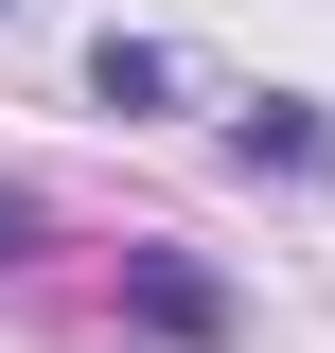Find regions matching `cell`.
I'll return each instance as SVG.
<instances>
[{"label":"cell","mask_w":335,"mask_h":353,"mask_svg":"<svg viewBox=\"0 0 335 353\" xmlns=\"http://www.w3.org/2000/svg\"><path fill=\"white\" fill-rule=\"evenodd\" d=\"M124 318H141V336H176V353H230V283L176 265V248H124Z\"/></svg>","instance_id":"obj_1"},{"label":"cell","mask_w":335,"mask_h":353,"mask_svg":"<svg viewBox=\"0 0 335 353\" xmlns=\"http://www.w3.org/2000/svg\"><path fill=\"white\" fill-rule=\"evenodd\" d=\"M36 248H53V212L18 194V176H0V265H36Z\"/></svg>","instance_id":"obj_3"},{"label":"cell","mask_w":335,"mask_h":353,"mask_svg":"<svg viewBox=\"0 0 335 353\" xmlns=\"http://www.w3.org/2000/svg\"><path fill=\"white\" fill-rule=\"evenodd\" d=\"M230 141H247V159H283V176H318V159H335V124L300 106V88H247V124H230Z\"/></svg>","instance_id":"obj_2"}]
</instances>
